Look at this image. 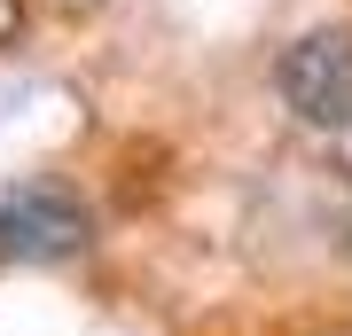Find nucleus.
I'll list each match as a JSON object with an SVG mask.
<instances>
[{
    "mask_svg": "<svg viewBox=\"0 0 352 336\" xmlns=\"http://www.w3.org/2000/svg\"><path fill=\"white\" fill-rule=\"evenodd\" d=\"M274 94L282 110L314 133L352 125V24H314L274 55Z\"/></svg>",
    "mask_w": 352,
    "mask_h": 336,
    "instance_id": "f03ea898",
    "label": "nucleus"
},
{
    "mask_svg": "<svg viewBox=\"0 0 352 336\" xmlns=\"http://www.w3.org/2000/svg\"><path fill=\"white\" fill-rule=\"evenodd\" d=\"M94 250V212L63 180H8L0 188V258L8 266H63Z\"/></svg>",
    "mask_w": 352,
    "mask_h": 336,
    "instance_id": "f257e3e1",
    "label": "nucleus"
}]
</instances>
